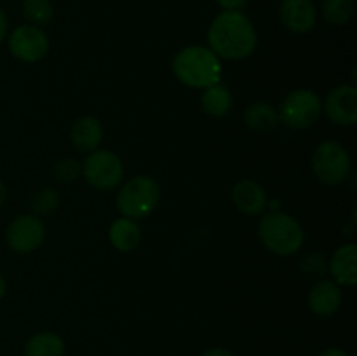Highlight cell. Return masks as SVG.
Instances as JSON below:
<instances>
[{
  "mask_svg": "<svg viewBox=\"0 0 357 356\" xmlns=\"http://www.w3.org/2000/svg\"><path fill=\"white\" fill-rule=\"evenodd\" d=\"M45 236L44 223L35 215H20L7 227V244L16 253L37 250Z\"/></svg>",
  "mask_w": 357,
  "mask_h": 356,
  "instance_id": "cell-9",
  "label": "cell"
},
{
  "mask_svg": "<svg viewBox=\"0 0 357 356\" xmlns=\"http://www.w3.org/2000/svg\"><path fill=\"white\" fill-rule=\"evenodd\" d=\"M7 30H9V21H7V14L3 13V9L0 7V42L6 38Z\"/></svg>",
  "mask_w": 357,
  "mask_h": 356,
  "instance_id": "cell-26",
  "label": "cell"
},
{
  "mask_svg": "<svg viewBox=\"0 0 357 356\" xmlns=\"http://www.w3.org/2000/svg\"><path fill=\"white\" fill-rule=\"evenodd\" d=\"M225 10H241L248 0H216Z\"/></svg>",
  "mask_w": 357,
  "mask_h": 356,
  "instance_id": "cell-25",
  "label": "cell"
},
{
  "mask_svg": "<svg viewBox=\"0 0 357 356\" xmlns=\"http://www.w3.org/2000/svg\"><path fill=\"white\" fill-rule=\"evenodd\" d=\"M232 93H230L229 87L222 86V84H215V86L206 87L204 94H202L201 98L202 110L216 119L229 114L230 108H232Z\"/></svg>",
  "mask_w": 357,
  "mask_h": 356,
  "instance_id": "cell-18",
  "label": "cell"
},
{
  "mask_svg": "<svg viewBox=\"0 0 357 356\" xmlns=\"http://www.w3.org/2000/svg\"><path fill=\"white\" fill-rule=\"evenodd\" d=\"M323 112L321 98L310 89H295L282 100L279 121L291 129H307L316 124Z\"/></svg>",
  "mask_w": 357,
  "mask_h": 356,
  "instance_id": "cell-6",
  "label": "cell"
},
{
  "mask_svg": "<svg viewBox=\"0 0 357 356\" xmlns=\"http://www.w3.org/2000/svg\"><path fill=\"white\" fill-rule=\"evenodd\" d=\"M108 237L110 243L117 248L119 251H132L138 248L139 241H142V229L138 223L131 218H117L112 222L110 229H108Z\"/></svg>",
  "mask_w": 357,
  "mask_h": 356,
  "instance_id": "cell-16",
  "label": "cell"
},
{
  "mask_svg": "<svg viewBox=\"0 0 357 356\" xmlns=\"http://www.w3.org/2000/svg\"><path fill=\"white\" fill-rule=\"evenodd\" d=\"M9 51L14 58L24 63H35L44 58L49 51V38L33 24H21L10 34Z\"/></svg>",
  "mask_w": 357,
  "mask_h": 356,
  "instance_id": "cell-8",
  "label": "cell"
},
{
  "mask_svg": "<svg viewBox=\"0 0 357 356\" xmlns=\"http://www.w3.org/2000/svg\"><path fill=\"white\" fill-rule=\"evenodd\" d=\"M232 202L244 215H260L267 206V192L258 181L241 180L232 188Z\"/></svg>",
  "mask_w": 357,
  "mask_h": 356,
  "instance_id": "cell-14",
  "label": "cell"
},
{
  "mask_svg": "<svg viewBox=\"0 0 357 356\" xmlns=\"http://www.w3.org/2000/svg\"><path fill=\"white\" fill-rule=\"evenodd\" d=\"M211 51L218 58L243 59L257 47V30L241 10H223L208 31Z\"/></svg>",
  "mask_w": 357,
  "mask_h": 356,
  "instance_id": "cell-1",
  "label": "cell"
},
{
  "mask_svg": "<svg viewBox=\"0 0 357 356\" xmlns=\"http://www.w3.org/2000/svg\"><path fill=\"white\" fill-rule=\"evenodd\" d=\"M70 138H72L73 147L77 150H80V152H93V150H98L101 140H103V126H101V122L96 117L87 115V117L79 119L73 124Z\"/></svg>",
  "mask_w": 357,
  "mask_h": 356,
  "instance_id": "cell-15",
  "label": "cell"
},
{
  "mask_svg": "<svg viewBox=\"0 0 357 356\" xmlns=\"http://www.w3.org/2000/svg\"><path fill=\"white\" fill-rule=\"evenodd\" d=\"M6 292H7V283H6V278L2 276V272H0V300L3 299Z\"/></svg>",
  "mask_w": 357,
  "mask_h": 356,
  "instance_id": "cell-29",
  "label": "cell"
},
{
  "mask_svg": "<svg viewBox=\"0 0 357 356\" xmlns=\"http://www.w3.org/2000/svg\"><path fill=\"white\" fill-rule=\"evenodd\" d=\"M24 356H65V342L58 334L40 332L26 342Z\"/></svg>",
  "mask_w": 357,
  "mask_h": 356,
  "instance_id": "cell-19",
  "label": "cell"
},
{
  "mask_svg": "<svg viewBox=\"0 0 357 356\" xmlns=\"http://www.w3.org/2000/svg\"><path fill=\"white\" fill-rule=\"evenodd\" d=\"M312 171L324 185H340L351 173V156L338 142H321L312 152Z\"/></svg>",
  "mask_w": 357,
  "mask_h": 356,
  "instance_id": "cell-5",
  "label": "cell"
},
{
  "mask_svg": "<svg viewBox=\"0 0 357 356\" xmlns=\"http://www.w3.org/2000/svg\"><path fill=\"white\" fill-rule=\"evenodd\" d=\"M202 356H236V355L225 348H213L209 349V351H206Z\"/></svg>",
  "mask_w": 357,
  "mask_h": 356,
  "instance_id": "cell-27",
  "label": "cell"
},
{
  "mask_svg": "<svg viewBox=\"0 0 357 356\" xmlns=\"http://www.w3.org/2000/svg\"><path fill=\"white\" fill-rule=\"evenodd\" d=\"M281 21L295 34H307L316 24V7L312 0H282Z\"/></svg>",
  "mask_w": 357,
  "mask_h": 356,
  "instance_id": "cell-12",
  "label": "cell"
},
{
  "mask_svg": "<svg viewBox=\"0 0 357 356\" xmlns=\"http://www.w3.org/2000/svg\"><path fill=\"white\" fill-rule=\"evenodd\" d=\"M59 206V194L51 187H45L38 191L37 194L31 198V209L40 215H47V213L54 212Z\"/></svg>",
  "mask_w": 357,
  "mask_h": 356,
  "instance_id": "cell-22",
  "label": "cell"
},
{
  "mask_svg": "<svg viewBox=\"0 0 357 356\" xmlns=\"http://www.w3.org/2000/svg\"><path fill=\"white\" fill-rule=\"evenodd\" d=\"M173 73L181 84L194 89H206L220 84L222 63L220 58L204 45H188L173 58Z\"/></svg>",
  "mask_w": 357,
  "mask_h": 356,
  "instance_id": "cell-2",
  "label": "cell"
},
{
  "mask_svg": "<svg viewBox=\"0 0 357 356\" xmlns=\"http://www.w3.org/2000/svg\"><path fill=\"white\" fill-rule=\"evenodd\" d=\"M319 356H349V353H345L344 349H338V348H330L326 351L321 353Z\"/></svg>",
  "mask_w": 357,
  "mask_h": 356,
  "instance_id": "cell-28",
  "label": "cell"
},
{
  "mask_svg": "<svg viewBox=\"0 0 357 356\" xmlns=\"http://www.w3.org/2000/svg\"><path fill=\"white\" fill-rule=\"evenodd\" d=\"M300 269L305 272L309 278H321L328 271V260L321 253H309L300 262Z\"/></svg>",
  "mask_w": 357,
  "mask_h": 356,
  "instance_id": "cell-23",
  "label": "cell"
},
{
  "mask_svg": "<svg viewBox=\"0 0 357 356\" xmlns=\"http://www.w3.org/2000/svg\"><path fill=\"white\" fill-rule=\"evenodd\" d=\"M159 199V184L152 177L139 175L122 185L117 194V208L126 218L139 220L149 216L157 208Z\"/></svg>",
  "mask_w": 357,
  "mask_h": 356,
  "instance_id": "cell-4",
  "label": "cell"
},
{
  "mask_svg": "<svg viewBox=\"0 0 357 356\" xmlns=\"http://www.w3.org/2000/svg\"><path fill=\"white\" fill-rule=\"evenodd\" d=\"M87 184L98 191H112L119 187L124 178V164L117 154L110 150H93L82 168Z\"/></svg>",
  "mask_w": 357,
  "mask_h": 356,
  "instance_id": "cell-7",
  "label": "cell"
},
{
  "mask_svg": "<svg viewBox=\"0 0 357 356\" xmlns=\"http://www.w3.org/2000/svg\"><path fill=\"white\" fill-rule=\"evenodd\" d=\"M23 13L33 24H47L54 17V7L51 0H24Z\"/></svg>",
  "mask_w": 357,
  "mask_h": 356,
  "instance_id": "cell-21",
  "label": "cell"
},
{
  "mask_svg": "<svg viewBox=\"0 0 357 356\" xmlns=\"http://www.w3.org/2000/svg\"><path fill=\"white\" fill-rule=\"evenodd\" d=\"M244 122L251 131L267 135L278 128L279 115L272 105L265 103V101H255L244 112Z\"/></svg>",
  "mask_w": 357,
  "mask_h": 356,
  "instance_id": "cell-17",
  "label": "cell"
},
{
  "mask_svg": "<svg viewBox=\"0 0 357 356\" xmlns=\"http://www.w3.org/2000/svg\"><path fill=\"white\" fill-rule=\"evenodd\" d=\"M342 300H344V293H342L340 285L333 279H319L310 288L309 307L317 316H333L340 309Z\"/></svg>",
  "mask_w": 357,
  "mask_h": 356,
  "instance_id": "cell-11",
  "label": "cell"
},
{
  "mask_svg": "<svg viewBox=\"0 0 357 356\" xmlns=\"http://www.w3.org/2000/svg\"><path fill=\"white\" fill-rule=\"evenodd\" d=\"M323 110L328 119L338 126H354L357 122V89L356 86H337L328 93Z\"/></svg>",
  "mask_w": 357,
  "mask_h": 356,
  "instance_id": "cell-10",
  "label": "cell"
},
{
  "mask_svg": "<svg viewBox=\"0 0 357 356\" xmlns=\"http://www.w3.org/2000/svg\"><path fill=\"white\" fill-rule=\"evenodd\" d=\"M6 199H7V188H6V185H3V181L0 180V206L6 202Z\"/></svg>",
  "mask_w": 357,
  "mask_h": 356,
  "instance_id": "cell-30",
  "label": "cell"
},
{
  "mask_svg": "<svg viewBox=\"0 0 357 356\" xmlns=\"http://www.w3.org/2000/svg\"><path fill=\"white\" fill-rule=\"evenodd\" d=\"M328 271L333 276V281L344 286H354L357 283V246L354 243H345L335 250L328 262Z\"/></svg>",
  "mask_w": 357,
  "mask_h": 356,
  "instance_id": "cell-13",
  "label": "cell"
},
{
  "mask_svg": "<svg viewBox=\"0 0 357 356\" xmlns=\"http://www.w3.org/2000/svg\"><path fill=\"white\" fill-rule=\"evenodd\" d=\"M79 173H80L79 163H77L75 159H70V157L58 161L54 166V177H56V180H59V181L75 180V178L79 177Z\"/></svg>",
  "mask_w": 357,
  "mask_h": 356,
  "instance_id": "cell-24",
  "label": "cell"
},
{
  "mask_svg": "<svg viewBox=\"0 0 357 356\" xmlns=\"http://www.w3.org/2000/svg\"><path fill=\"white\" fill-rule=\"evenodd\" d=\"M323 14L330 24H345L354 14V0H324Z\"/></svg>",
  "mask_w": 357,
  "mask_h": 356,
  "instance_id": "cell-20",
  "label": "cell"
},
{
  "mask_svg": "<svg viewBox=\"0 0 357 356\" xmlns=\"http://www.w3.org/2000/svg\"><path fill=\"white\" fill-rule=\"evenodd\" d=\"M258 236L265 248L275 255H293L302 248L305 234L298 220L282 212L265 215L258 225Z\"/></svg>",
  "mask_w": 357,
  "mask_h": 356,
  "instance_id": "cell-3",
  "label": "cell"
}]
</instances>
